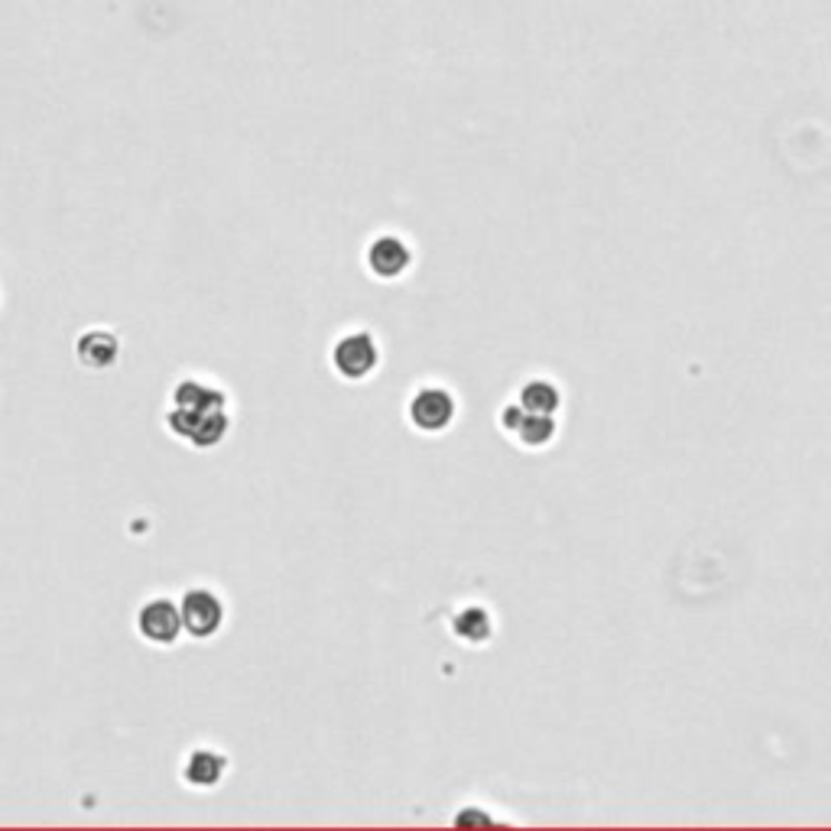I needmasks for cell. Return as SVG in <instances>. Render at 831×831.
Returning a JSON list of instances; mask_svg holds the SVG:
<instances>
[{
	"label": "cell",
	"mask_w": 831,
	"mask_h": 831,
	"mask_svg": "<svg viewBox=\"0 0 831 831\" xmlns=\"http://www.w3.org/2000/svg\"><path fill=\"white\" fill-rule=\"evenodd\" d=\"M183 627L189 630L192 637H212V634H218V627H222V620H225V607L222 602L212 595V592H205V588H192L186 592V598H183Z\"/></svg>",
	"instance_id": "1"
},
{
	"label": "cell",
	"mask_w": 831,
	"mask_h": 831,
	"mask_svg": "<svg viewBox=\"0 0 831 831\" xmlns=\"http://www.w3.org/2000/svg\"><path fill=\"white\" fill-rule=\"evenodd\" d=\"M378 344H374V339H371L368 332L344 335V339L335 344V354H332L339 374H344V378L351 380L368 378V374L378 368Z\"/></svg>",
	"instance_id": "2"
},
{
	"label": "cell",
	"mask_w": 831,
	"mask_h": 831,
	"mask_svg": "<svg viewBox=\"0 0 831 831\" xmlns=\"http://www.w3.org/2000/svg\"><path fill=\"white\" fill-rule=\"evenodd\" d=\"M410 419L422 432H442L454 419V400L439 387H426L410 403Z\"/></svg>",
	"instance_id": "3"
},
{
	"label": "cell",
	"mask_w": 831,
	"mask_h": 831,
	"mask_svg": "<svg viewBox=\"0 0 831 831\" xmlns=\"http://www.w3.org/2000/svg\"><path fill=\"white\" fill-rule=\"evenodd\" d=\"M137 627L153 643H176L179 630H186L183 627V610L173 605V602H150V605L140 610Z\"/></svg>",
	"instance_id": "4"
},
{
	"label": "cell",
	"mask_w": 831,
	"mask_h": 831,
	"mask_svg": "<svg viewBox=\"0 0 831 831\" xmlns=\"http://www.w3.org/2000/svg\"><path fill=\"white\" fill-rule=\"evenodd\" d=\"M368 264L371 270L378 273V276H400L407 264H410V251L400 244V241H393V237H380L378 244L371 247V254H368Z\"/></svg>",
	"instance_id": "5"
},
{
	"label": "cell",
	"mask_w": 831,
	"mask_h": 831,
	"mask_svg": "<svg viewBox=\"0 0 831 831\" xmlns=\"http://www.w3.org/2000/svg\"><path fill=\"white\" fill-rule=\"evenodd\" d=\"M78 358L88 368H108L117 358V341L108 332H88L78 341Z\"/></svg>",
	"instance_id": "6"
},
{
	"label": "cell",
	"mask_w": 831,
	"mask_h": 831,
	"mask_svg": "<svg viewBox=\"0 0 831 831\" xmlns=\"http://www.w3.org/2000/svg\"><path fill=\"white\" fill-rule=\"evenodd\" d=\"M176 407H183V410H225V397L205 383L183 380L176 387Z\"/></svg>",
	"instance_id": "7"
},
{
	"label": "cell",
	"mask_w": 831,
	"mask_h": 831,
	"mask_svg": "<svg viewBox=\"0 0 831 831\" xmlns=\"http://www.w3.org/2000/svg\"><path fill=\"white\" fill-rule=\"evenodd\" d=\"M225 773V756L215 751H195L186 763V780L192 786H215Z\"/></svg>",
	"instance_id": "8"
},
{
	"label": "cell",
	"mask_w": 831,
	"mask_h": 831,
	"mask_svg": "<svg viewBox=\"0 0 831 831\" xmlns=\"http://www.w3.org/2000/svg\"><path fill=\"white\" fill-rule=\"evenodd\" d=\"M520 407L527 413L553 416L559 410V390L549 380H529L527 387L520 390Z\"/></svg>",
	"instance_id": "9"
},
{
	"label": "cell",
	"mask_w": 831,
	"mask_h": 831,
	"mask_svg": "<svg viewBox=\"0 0 831 831\" xmlns=\"http://www.w3.org/2000/svg\"><path fill=\"white\" fill-rule=\"evenodd\" d=\"M454 634L468 643H481L491 637V617L481 607H468L454 617Z\"/></svg>",
	"instance_id": "10"
},
{
	"label": "cell",
	"mask_w": 831,
	"mask_h": 831,
	"mask_svg": "<svg viewBox=\"0 0 831 831\" xmlns=\"http://www.w3.org/2000/svg\"><path fill=\"white\" fill-rule=\"evenodd\" d=\"M514 432L520 436L524 446H546V442L553 439V432H556V422H553V416L527 413V410H524L520 422L514 426Z\"/></svg>",
	"instance_id": "11"
},
{
	"label": "cell",
	"mask_w": 831,
	"mask_h": 831,
	"mask_svg": "<svg viewBox=\"0 0 831 831\" xmlns=\"http://www.w3.org/2000/svg\"><path fill=\"white\" fill-rule=\"evenodd\" d=\"M227 432V416L225 410H212V413L202 416V422L195 426V432L189 436L192 446H198V449H212V446H218L222 439H225Z\"/></svg>",
	"instance_id": "12"
}]
</instances>
